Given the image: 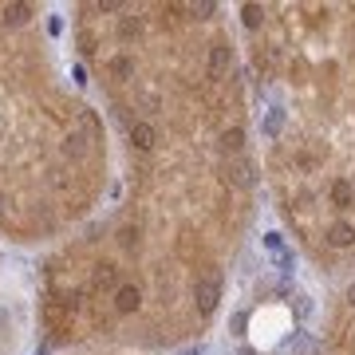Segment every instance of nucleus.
Returning a JSON list of instances; mask_svg holds the SVG:
<instances>
[{"label": "nucleus", "mask_w": 355, "mask_h": 355, "mask_svg": "<svg viewBox=\"0 0 355 355\" xmlns=\"http://www.w3.org/2000/svg\"><path fill=\"white\" fill-rule=\"evenodd\" d=\"M71 48L114 142L111 193L40 253L36 328L60 355H166L217 324L257 221L245 60L217 0H79Z\"/></svg>", "instance_id": "f257e3e1"}, {"label": "nucleus", "mask_w": 355, "mask_h": 355, "mask_svg": "<svg viewBox=\"0 0 355 355\" xmlns=\"http://www.w3.org/2000/svg\"><path fill=\"white\" fill-rule=\"evenodd\" d=\"M272 209L324 280H355V4L237 8Z\"/></svg>", "instance_id": "f03ea898"}, {"label": "nucleus", "mask_w": 355, "mask_h": 355, "mask_svg": "<svg viewBox=\"0 0 355 355\" xmlns=\"http://www.w3.org/2000/svg\"><path fill=\"white\" fill-rule=\"evenodd\" d=\"M67 16L0 0V245L55 249L103 209L114 142L87 67L71 79Z\"/></svg>", "instance_id": "7ed1b4c3"}, {"label": "nucleus", "mask_w": 355, "mask_h": 355, "mask_svg": "<svg viewBox=\"0 0 355 355\" xmlns=\"http://www.w3.org/2000/svg\"><path fill=\"white\" fill-rule=\"evenodd\" d=\"M292 355H355V280H343L324 308L316 336H300Z\"/></svg>", "instance_id": "20e7f679"}, {"label": "nucleus", "mask_w": 355, "mask_h": 355, "mask_svg": "<svg viewBox=\"0 0 355 355\" xmlns=\"http://www.w3.org/2000/svg\"><path fill=\"white\" fill-rule=\"evenodd\" d=\"M0 265H4V253H0Z\"/></svg>", "instance_id": "39448f33"}, {"label": "nucleus", "mask_w": 355, "mask_h": 355, "mask_svg": "<svg viewBox=\"0 0 355 355\" xmlns=\"http://www.w3.org/2000/svg\"><path fill=\"white\" fill-rule=\"evenodd\" d=\"M95 355H99V352H95Z\"/></svg>", "instance_id": "423d86ee"}]
</instances>
